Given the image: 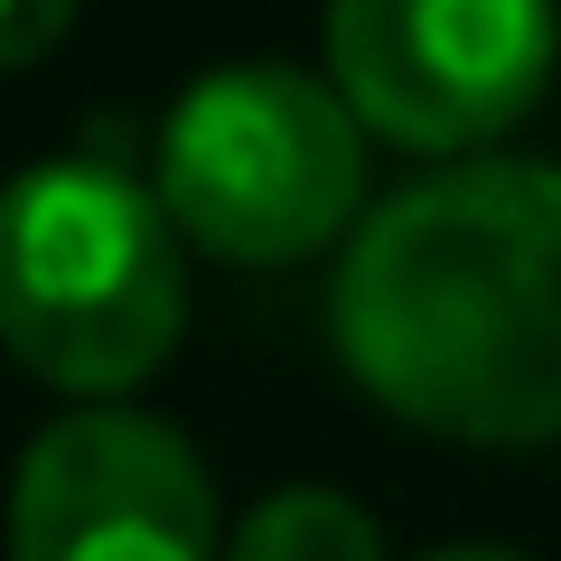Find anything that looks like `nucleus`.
<instances>
[{"mask_svg": "<svg viewBox=\"0 0 561 561\" xmlns=\"http://www.w3.org/2000/svg\"><path fill=\"white\" fill-rule=\"evenodd\" d=\"M225 561H383V534L365 505L328 496V486H280L234 524Z\"/></svg>", "mask_w": 561, "mask_h": 561, "instance_id": "6", "label": "nucleus"}, {"mask_svg": "<svg viewBox=\"0 0 561 561\" xmlns=\"http://www.w3.org/2000/svg\"><path fill=\"white\" fill-rule=\"evenodd\" d=\"M328 337L356 393L431 440H561V169L478 150L383 197L337 262Z\"/></svg>", "mask_w": 561, "mask_h": 561, "instance_id": "1", "label": "nucleus"}, {"mask_svg": "<svg viewBox=\"0 0 561 561\" xmlns=\"http://www.w3.org/2000/svg\"><path fill=\"white\" fill-rule=\"evenodd\" d=\"M421 561H524V552H505V542H440V552H421Z\"/></svg>", "mask_w": 561, "mask_h": 561, "instance_id": "8", "label": "nucleus"}, {"mask_svg": "<svg viewBox=\"0 0 561 561\" xmlns=\"http://www.w3.org/2000/svg\"><path fill=\"white\" fill-rule=\"evenodd\" d=\"M160 187L103 160H38L0 187V346L76 402H113L179 356L187 262Z\"/></svg>", "mask_w": 561, "mask_h": 561, "instance_id": "2", "label": "nucleus"}, {"mask_svg": "<svg viewBox=\"0 0 561 561\" xmlns=\"http://www.w3.org/2000/svg\"><path fill=\"white\" fill-rule=\"evenodd\" d=\"M66 28H76V0H0V76L38 66Z\"/></svg>", "mask_w": 561, "mask_h": 561, "instance_id": "7", "label": "nucleus"}, {"mask_svg": "<svg viewBox=\"0 0 561 561\" xmlns=\"http://www.w3.org/2000/svg\"><path fill=\"white\" fill-rule=\"evenodd\" d=\"M160 206L216 262H309L365 206V122L337 76L216 66L160 122Z\"/></svg>", "mask_w": 561, "mask_h": 561, "instance_id": "3", "label": "nucleus"}, {"mask_svg": "<svg viewBox=\"0 0 561 561\" xmlns=\"http://www.w3.org/2000/svg\"><path fill=\"white\" fill-rule=\"evenodd\" d=\"M10 561H216L206 459L122 402L47 421L10 478Z\"/></svg>", "mask_w": 561, "mask_h": 561, "instance_id": "5", "label": "nucleus"}, {"mask_svg": "<svg viewBox=\"0 0 561 561\" xmlns=\"http://www.w3.org/2000/svg\"><path fill=\"white\" fill-rule=\"evenodd\" d=\"M561 0H328V76L393 150L478 160L542 103Z\"/></svg>", "mask_w": 561, "mask_h": 561, "instance_id": "4", "label": "nucleus"}]
</instances>
